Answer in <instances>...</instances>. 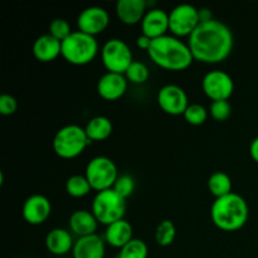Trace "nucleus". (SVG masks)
<instances>
[{"label": "nucleus", "instance_id": "9b49d317", "mask_svg": "<svg viewBox=\"0 0 258 258\" xmlns=\"http://www.w3.org/2000/svg\"><path fill=\"white\" fill-rule=\"evenodd\" d=\"M159 107L170 116H183L189 103L185 90L178 85H165L158 91L156 95Z\"/></svg>", "mask_w": 258, "mask_h": 258}, {"label": "nucleus", "instance_id": "7ed1b4c3", "mask_svg": "<svg viewBox=\"0 0 258 258\" xmlns=\"http://www.w3.org/2000/svg\"><path fill=\"white\" fill-rule=\"evenodd\" d=\"M249 209L246 199L237 193L216 199L212 204L211 218L217 228L224 232H236L246 226Z\"/></svg>", "mask_w": 258, "mask_h": 258}, {"label": "nucleus", "instance_id": "412c9836", "mask_svg": "<svg viewBox=\"0 0 258 258\" xmlns=\"http://www.w3.org/2000/svg\"><path fill=\"white\" fill-rule=\"evenodd\" d=\"M134 238V228L125 218L106 227L105 242L113 248L121 249Z\"/></svg>", "mask_w": 258, "mask_h": 258}, {"label": "nucleus", "instance_id": "39448f33", "mask_svg": "<svg viewBox=\"0 0 258 258\" xmlns=\"http://www.w3.org/2000/svg\"><path fill=\"white\" fill-rule=\"evenodd\" d=\"M98 54V42L96 37L73 30L72 34L62 42V57L73 66H86L93 62Z\"/></svg>", "mask_w": 258, "mask_h": 258}, {"label": "nucleus", "instance_id": "bb28decb", "mask_svg": "<svg viewBox=\"0 0 258 258\" xmlns=\"http://www.w3.org/2000/svg\"><path fill=\"white\" fill-rule=\"evenodd\" d=\"M125 77L133 85H144L150 77V71L143 62L134 60L125 72Z\"/></svg>", "mask_w": 258, "mask_h": 258}, {"label": "nucleus", "instance_id": "20e7f679", "mask_svg": "<svg viewBox=\"0 0 258 258\" xmlns=\"http://www.w3.org/2000/svg\"><path fill=\"white\" fill-rule=\"evenodd\" d=\"M92 141L88 139L85 127L76 123L66 125L55 133L52 146L55 155L60 159H76L86 150Z\"/></svg>", "mask_w": 258, "mask_h": 258}, {"label": "nucleus", "instance_id": "6e6552de", "mask_svg": "<svg viewBox=\"0 0 258 258\" xmlns=\"http://www.w3.org/2000/svg\"><path fill=\"white\" fill-rule=\"evenodd\" d=\"M101 59L107 72L125 75L127 68L134 62V55L125 40L112 38L102 45Z\"/></svg>", "mask_w": 258, "mask_h": 258}, {"label": "nucleus", "instance_id": "a878e982", "mask_svg": "<svg viewBox=\"0 0 258 258\" xmlns=\"http://www.w3.org/2000/svg\"><path fill=\"white\" fill-rule=\"evenodd\" d=\"M148 244L140 238H133L120 249L117 258H148Z\"/></svg>", "mask_w": 258, "mask_h": 258}, {"label": "nucleus", "instance_id": "f3484780", "mask_svg": "<svg viewBox=\"0 0 258 258\" xmlns=\"http://www.w3.org/2000/svg\"><path fill=\"white\" fill-rule=\"evenodd\" d=\"M106 242L97 233L81 237L75 241L72 249L73 258H105Z\"/></svg>", "mask_w": 258, "mask_h": 258}, {"label": "nucleus", "instance_id": "f704fd0d", "mask_svg": "<svg viewBox=\"0 0 258 258\" xmlns=\"http://www.w3.org/2000/svg\"><path fill=\"white\" fill-rule=\"evenodd\" d=\"M3 183H4V173L0 170V185H3Z\"/></svg>", "mask_w": 258, "mask_h": 258}, {"label": "nucleus", "instance_id": "ddd939ff", "mask_svg": "<svg viewBox=\"0 0 258 258\" xmlns=\"http://www.w3.org/2000/svg\"><path fill=\"white\" fill-rule=\"evenodd\" d=\"M52 213V203L42 194H33L25 199L23 204L22 214L24 221L30 226L43 224Z\"/></svg>", "mask_w": 258, "mask_h": 258}, {"label": "nucleus", "instance_id": "473e14b6", "mask_svg": "<svg viewBox=\"0 0 258 258\" xmlns=\"http://www.w3.org/2000/svg\"><path fill=\"white\" fill-rule=\"evenodd\" d=\"M151 43H153V39L149 37H146V35L144 34H140L138 37V39H136V45H138L139 49L141 50H145V52H148L149 48H150Z\"/></svg>", "mask_w": 258, "mask_h": 258}, {"label": "nucleus", "instance_id": "aec40b11", "mask_svg": "<svg viewBox=\"0 0 258 258\" xmlns=\"http://www.w3.org/2000/svg\"><path fill=\"white\" fill-rule=\"evenodd\" d=\"M45 248L54 256H64L72 252L75 241L72 233L64 228H53L45 236Z\"/></svg>", "mask_w": 258, "mask_h": 258}, {"label": "nucleus", "instance_id": "423d86ee", "mask_svg": "<svg viewBox=\"0 0 258 258\" xmlns=\"http://www.w3.org/2000/svg\"><path fill=\"white\" fill-rule=\"evenodd\" d=\"M91 212L95 214L98 223L107 227L123 219L126 212V199L118 196L113 189L98 191L93 197Z\"/></svg>", "mask_w": 258, "mask_h": 258}, {"label": "nucleus", "instance_id": "9d476101", "mask_svg": "<svg viewBox=\"0 0 258 258\" xmlns=\"http://www.w3.org/2000/svg\"><path fill=\"white\" fill-rule=\"evenodd\" d=\"M202 88L212 101H228L234 92V81L224 71H209L202 80Z\"/></svg>", "mask_w": 258, "mask_h": 258}, {"label": "nucleus", "instance_id": "2f4dec72", "mask_svg": "<svg viewBox=\"0 0 258 258\" xmlns=\"http://www.w3.org/2000/svg\"><path fill=\"white\" fill-rule=\"evenodd\" d=\"M18 101L14 96L9 93H3L0 96V113L3 116H12L17 112Z\"/></svg>", "mask_w": 258, "mask_h": 258}, {"label": "nucleus", "instance_id": "a211bd4d", "mask_svg": "<svg viewBox=\"0 0 258 258\" xmlns=\"http://www.w3.org/2000/svg\"><path fill=\"white\" fill-rule=\"evenodd\" d=\"M98 221L96 219L95 214L87 209H77L73 212L70 217V231L72 234L77 236V238L81 237H87L96 234V231L98 228Z\"/></svg>", "mask_w": 258, "mask_h": 258}, {"label": "nucleus", "instance_id": "7c9ffc66", "mask_svg": "<svg viewBox=\"0 0 258 258\" xmlns=\"http://www.w3.org/2000/svg\"><path fill=\"white\" fill-rule=\"evenodd\" d=\"M209 113L216 121H219V122L226 121L232 113V105L227 100L212 101L211 106H209Z\"/></svg>", "mask_w": 258, "mask_h": 258}, {"label": "nucleus", "instance_id": "f03ea898", "mask_svg": "<svg viewBox=\"0 0 258 258\" xmlns=\"http://www.w3.org/2000/svg\"><path fill=\"white\" fill-rule=\"evenodd\" d=\"M148 55L158 67L174 72L188 70L194 62L188 43L168 34L153 39Z\"/></svg>", "mask_w": 258, "mask_h": 258}, {"label": "nucleus", "instance_id": "c756f323", "mask_svg": "<svg viewBox=\"0 0 258 258\" xmlns=\"http://www.w3.org/2000/svg\"><path fill=\"white\" fill-rule=\"evenodd\" d=\"M135 179L131 175H128V174H122V175H118L112 189L118 196L122 197L123 199H127L135 191Z\"/></svg>", "mask_w": 258, "mask_h": 258}, {"label": "nucleus", "instance_id": "cd10ccee", "mask_svg": "<svg viewBox=\"0 0 258 258\" xmlns=\"http://www.w3.org/2000/svg\"><path fill=\"white\" fill-rule=\"evenodd\" d=\"M209 111L201 103H190L184 112V118L191 126H201L208 118Z\"/></svg>", "mask_w": 258, "mask_h": 258}, {"label": "nucleus", "instance_id": "b1692460", "mask_svg": "<svg viewBox=\"0 0 258 258\" xmlns=\"http://www.w3.org/2000/svg\"><path fill=\"white\" fill-rule=\"evenodd\" d=\"M91 190H92V188H91L90 183L85 175L75 174V175L70 176L66 181V191L72 198H83V197L88 196Z\"/></svg>", "mask_w": 258, "mask_h": 258}, {"label": "nucleus", "instance_id": "72a5a7b5", "mask_svg": "<svg viewBox=\"0 0 258 258\" xmlns=\"http://www.w3.org/2000/svg\"><path fill=\"white\" fill-rule=\"evenodd\" d=\"M249 155L258 164V136L252 140L251 145H249Z\"/></svg>", "mask_w": 258, "mask_h": 258}, {"label": "nucleus", "instance_id": "0eeeda50", "mask_svg": "<svg viewBox=\"0 0 258 258\" xmlns=\"http://www.w3.org/2000/svg\"><path fill=\"white\" fill-rule=\"evenodd\" d=\"M85 176L92 190L98 193L113 188L118 178V170L112 159L107 156H96L86 165Z\"/></svg>", "mask_w": 258, "mask_h": 258}, {"label": "nucleus", "instance_id": "4468645a", "mask_svg": "<svg viewBox=\"0 0 258 258\" xmlns=\"http://www.w3.org/2000/svg\"><path fill=\"white\" fill-rule=\"evenodd\" d=\"M128 81L126 80L125 75L120 73L106 72L98 80L96 90L98 96L105 101H117L127 91Z\"/></svg>", "mask_w": 258, "mask_h": 258}, {"label": "nucleus", "instance_id": "f8f14e48", "mask_svg": "<svg viewBox=\"0 0 258 258\" xmlns=\"http://www.w3.org/2000/svg\"><path fill=\"white\" fill-rule=\"evenodd\" d=\"M110 24V14L102 7H88L77 17V30L92 37L101 34Z\"/></svg>", "mask_w": 258, "mask_h": 258}, {"label": "nucleus", "instance_id": "393cba45", "mask_svg": "<svg viewBox=\"0 0 258 258\" xmlns=\"http://www.w3.org/2000/svg\"><path fill=\"white\" fill-rule=\"evenodd\" d=\"M176 237L175 224L169 219L161 221L155 231V241L159 246L168 247L174 242Z\"/></svg>", "mask_w": 258, "mask_h": 258}, {"label": "nucleus", "instance_id": "6ab92c4d", "mask_svg": "<svg viewBox=\"0 0 258 258\" xmlns=\"http://www.w3.org/2000/svg\"><path fill=\"white\" fill-rule=\"evenodd\" d=\"M33 55L42 63H49L62 54V42L50 34H43L33 43Z\"/></svg>", "mask_w": 258, "mask_h": 258}, {"label": "nucleus", "instance_id": "2eb2a0df", "mask_svg": "<svg viewBox=\"0 0 258 258\" xmlns=\"http://www.w3.org/2000/svg\"><path fill=\"white\" fill-rule=\"evenodd\" d=\"M169 32V13L159 8H151L146 12L141 22V34L158 39Z\"/></svg>", "mask_w": 258, "mask_h": 258}, {"label": "nucleus", "instance_id": "f257e3e1", "mask_svg": "<svg viewBox=\"0 0 258 258\" xmlns=\"http://www.w3.org/2000/svg\"><path fill=\"white\" fill-rule=\"evenodd\" d=\"M188 45L194 60L206 64H218L231 55L234 37L228 25L213 18L198 25L188 38Z\"/></svg>", "mask_w": 258, "mask_h": 258}, {"label": "nucleus", "instance_id": "dca6fc26", "mask_svg": "<svg viewBox=\"0 0 258 258\" xmlns=\"http://www.w3.org/2000/svg\"><path fill=\"white\" fill-rule=\"evenodd\" d=\"M148 10L145 0H118L115 7L116 17L125 25L141 24Z\"/></svg>", "mask_w": 258, "mask_h": 258}, {"label": "nucleus", "instance_id": "4be33fe9", "mask_svg": "<svg viewBox=\"0 0 258 258\" xmlns=\"http://www.w3.org/2000/svg\"><path fill=\"white\" fill-rule=\"evenodd\" d=\"M86 134L91 141L107 140L113 131L112 121L106 116H95L85 126Z\"/></svg>", "mask_w": 258, "mask_h": 258}, {"label": "nucleus", "instance_id": "1a4fd4ad", "mask_svg": "<svg viewBox=\"0 0 258 258\" xmlns=\"http://www.w3.org/2000/svg\"><path fill=\"white\" fill-rule=\"evenodd\" d=\"M201 23L199 9L191 4H179L169 13V32L176 38H189Z\"/></svg>", "mask_w": 258, "mask_h": 258}, {"label": "nucleus", "instance_id": "5701e85b", "mask_svg": "<svg viewBox=\"0 0 258 258\" xmlns=\"http://www.w3.org/2000/svg\"><path fill=\"white\" fill-rule=\"evenodd\" d=\"M208 190L216 199L226 197L232 191V179L223 171H216L208 179Z\"/></svg>", "mask_w": 258, "mask_h": 258}, {"label": "nucleus", "instance_id": "c85d7f7f", "mask_svg": "<svg viewBox=\"0 0 258 258\" xmlns=\"http://www.w3.org/2000/svg\"><path fill=\"white\" fill-rule=\"evenodd\" d=\"M72 32L73 30L71 28V24L68 23V20L63 19V18H55V19H53L50 22L49 27H48V34L54 37L59 42H63L64 39H67L72 34Z\"/></svg>", "mask_w": 258, "mask_h": 258}]
</instances>
